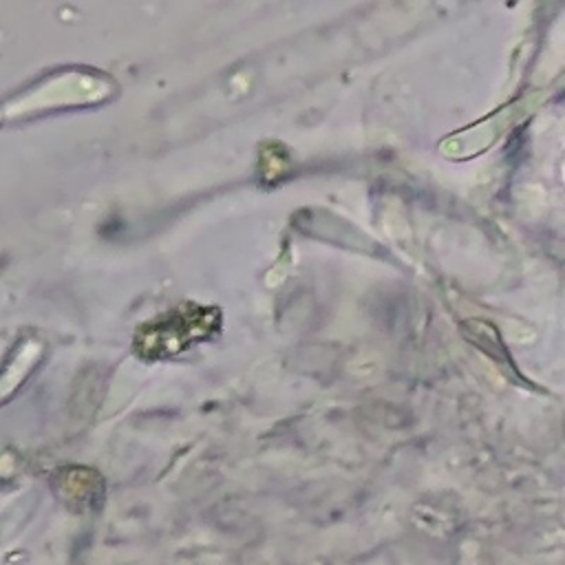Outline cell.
Segmentation results:
<instances>
[{
    "mask_svg": "<svg viewBox=\"0 0 565 565\" xmlns=\"http://www.w3.org/2000/svg\"><path fill=\"white\" fill-rule=\"evenodd\" d=\"M212 324V311L205 313H174L172 318H166L157 324V331L150 335H159V344L161 349H170V351H179L183 349L188 342L196 340L199 333H205Z\"/></svg>",
    "mask_w": 565,
    "mask_h": 565,
    "instance_id": "1",
    "label": "cell"
}]
</instances>
